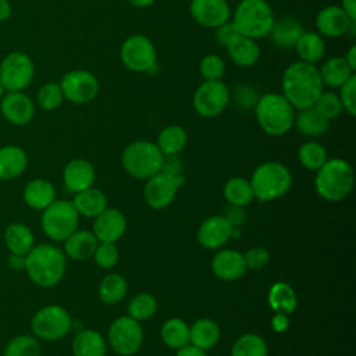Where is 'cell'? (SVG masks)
<instances>
[{"label": "cell", "instance_id": "6da1fadb", "mask_svg": "<svg viewBox=\"0 0 356 356\" xmlns=\"http://www.w3.org/2000/svg\"><path fill=\"white\" fill-rule=\"evenodd\" d=\"M323 86L317 67L303 61L288 65L281 78L282 95L295 110L312 107L323 92Z\"/></svg>", "mask_w": 356, "mask_h": 356}, {"label": "cell", "instance_id": "7a4b0ae2", "mask_svg": "<svg viewBox=\"0 0 356 356\" xmlns=\"http://www.w3.org/2000/svg\"><path fill=\"white\" fill-rule=\"evenodd\" d=\"M65 268V254L54 245H36L26 254L25 271L31 281L40 288L56 286L63 280Z\"/></svg>", "mask_w": 356, "mask_h": 356}, {"label": "cell", "instance_id": "3957f363", "mask_svg": "<svg viewBox=\"0 0 356 356\" xmlns=\"http://www.w3.org/2000/svg\"><path fill=\"white\" fill-rule=\"evenodd\" d=\"M355 182L352 165L343 159H328L317 171L314 188L320 197L328 202L345 199Z\"/></svg>", "mask_w": 356, "mask_h": 356}, {"label": "cell", "instance_id": "277c9868", "mask_svg": "<svg viewBox=\"0 0 356 356\" xmlns=\"http://www.w3.org/2000/svg\"><path fill=\"white\" fill-rule=\"evenodd\" d=\"M254 115L267 135L281 136L293 127L295 108L282 93H266L256 100Z\"/></svg>", "mask_w": 356, "mask_h": 356}, {"label": "cell", "instance_id": "5b68a950", "mask_svg": "<svg viewBox=\"0 0 356 356\" xmlns=\"http://www.w3.org/2000/svg\"><path fill=\"white\" fill-rule=\"evenodd\" d=\"M274 21L275 15L267 0H241L231 22L238 33L257 40L270 33Z\"/></svg>", "mask_w": 356, "mask_h": 356}, {"label": "cell", "instance_id": "8992f818", "mask_svg": "<svg viewBox=\"0 0 356 356\" xmlns=\"http://www.w3.org/2000/svg\"><path fill=\"white\" fill-rule=\"evenodd\" d=\"M249 182L259 202H271L288 193L292 175L282 163L266 161L256 167Z\"/></svg>", "mask_w": 356, "mask_h": 356}, {"label": "cell", "instance_id": "52a82bcc", "mask_svg": "<svg viewBox=\"0 0 356 356\" xmlns=\"http://www.w3.org/2000/svg\"><path fill=\"white\" fill-rule=\"evenodd\" d=\"M121 161L131 177L147 179L161 171L164 154L154 142L135 140L124 149Z\"/></svg>", "mask_w": 356, "mask_h": 356}, {"label": "cell", "instance_id": "ba28073f", "mask_svg": "<svg viewBox=\"0 0 356 356\" xmlns=\"http://www.w3.org/2000/svg\"><path fill=\"white\" fill-rule=\"evenodd\" d=\"M79 214L71 200H54L43 210L42 229L53 241H65L75 229H78Z\"/></svg>", "mask_w": 356, "mask_h": 356}, {"label": "cell", "instance_id": "9c48e42d", "mask_svg": "<svg viewBox=\"0 0 356 356\" xmlns=\"http://www.w3.org/2000/svg\"><path fill=\"white\" fill-rule=\"evenodd\" d=\"M72 325L71 314L60 305H47L39 309L31 321L32 332L43 341H58L64 338Z\"/></svg>", "mask_w": 356, "mask_h": 356}, {"label": "cell", "instance_id": "30bf717a", "mask_svg": "<svg viewBox=\"0 0 356 356\" xmlns=\"http://www.w3.org/2000/svg\"><path fill=\"white\" fill-rule=\"evenodd\" d=\"M120 58L129 71L147 72L156 67L157 53L153 42L147 36L134 33L121 44Z\"/></svg>", "mask_w": 356, "mask_h": 356}, {"label": "cell", "instance_id": "8fae6325", "mask_svg": "<svg viewBox=\"0 0 356 356\" xmlns=\"http://www.w3.org/2000/svg\"><path fill=\"white\" fill-rule=\"evenodd\" d=\"M33 75V61L22 51H11L0 63V82L6 92L26 89L31 85Z\"/></svg>", "mask_w": 356, "mask_h": 356}, {"label": "cell", "instance_id": "7c38bea8", "mask_svg": "<svg viewBox=\"0 0 356 356\" xmlns=\"http://www.w3.org/2000/svg\"><path fill=\"white\" fill-rule=\"evenodd\" d=\"M111 349L120 356L135 355L143 343V330L140 323L129 316L117 317L107 335Z\"/></svg>", "mask_w": 356, "mask_h": 356}, {"label": "cell", "instance_id": "4fadbf2b", "mask_svg": "<svg viewBox=\"0 0 356 356\" xmlns=\"http://www.w3.org/2000/svg\"><path fill=\"white\" fill-rule=\"evenodd\" d=\"M229 89L221 81H204L193 93V108L203 118L220 115L229 103Z\"/></svg>", "mask_w": 356, "mask_h": 356}, {"label": "cell", "instance_id": "5bb4252c", "mask_svg": "<svg viewBox=\"0 0 356 356\" xmlns=\"http://www.w3.org/2000/svg\"><path fill=\"white\" fill-rule=\"evenodd\" d=\"M184 179L179 175L168 174L160 171L153 177L147 178V182L143 188L145 202L150 209L161 210L168 207L177 196L178 189L181 188Z\"/></svg>", "mask_w": 356, "mask_h": 356}, {"label": "cell", "instance_id": "9a60e30c", "mask_svg": "<svg viewBox=\"0 0 356 356\" xmlns=\"http://www.w3.org/2000/svg\"><path fill=\"white\" fill-rule=\"evenodd\" d=\"M60 88L63 90L64 100L74 104H85L97 96L100 85L95 74L90 71L72 70L61 78Z\"/></svg>", "mask_w": 356, "mask_h": 356}, {"label": "cell", "instance_id": "2e32d148", "mask_svg": "<svg viewBox=\"0 0 356 356\" xmlns=\"http://www.w3.org/2000/svg\"><path fill=\"white\" fill-rule=\"evenodd\" d=\"M189 13L199 25L214 29L231 18V8L227 0H191Z\"/></svg>", "mask_w": 356, "mask_h": 356}, {"label": "cell", "instance_id": "e0dca14e", "mask_svg": "<svg viewBox=\"0 0 356 356\" xmlns=\"http://www.w3.org/2000/svg\"><path fill=\"white\" fill-rule=\"evenodd\" d=\"M0 113L13 125H26L35 117V104L24 90L6 92L0 99Z\"/></svg>", "mask_w": 356, "mask_h": 356}, {"label": "cell", "instance_id": "ac0fdd59", "mask_svg": "<svg viewBox=\"0 0 356 356\" xmlns=\"http://www.w3.org/2000/svg\"><path fill=\"white\" fill-rule=\"evenodd\" d=\"M355 21L339 6H327L316 15L317 33L323 38H341L353 29Z\"/></svg>", "mask_w": 356, "mask_h": 356}, {"label": "cell", "instance_id": "d6986e66", "mask_svg": "<svg viewBox=\"0 0 356 356\" xmlns=\"http://www.w3.org/2000/svg\"><path fill=\"white\" fill-rule=\"evenodd\" d=\"M127 220L125 216L117 209L106 207L93 221V235L97 242L115 243L125 234Z\"/></svg>", "mask_w": 356, "mask_h": 356}, {"label": "cell", "instance_id": "ffe728a7", "mask_svg": "<svg viewBox=\"0 0 356 356\" xmlns=\"http://www.w3.org/2000/svg\"><path fill=\"white\" fill-rule=\"evenodd\" d=\"M232 228L224 216L209 217L197 228V242L204 249H220L231 238Z\"/></svg>", "mask_w": 356, "mask_h": 356}, {"label": "cell", "instance_id": "44dd1931", "mask_svg": "<svg viewBox=\"0 0 356 356\" xmlns=\"http://www.w3.org/2000/svg\"><path fill=\"white\" fill-rule=\"evenodd\" d=\"M211 270L222 281H236L242 278L248 270L243 253L232 249L217 252L211 260Z\"/></svg>", "mask_w": 356, "mask_h": 356}, {"label": "cell", "instance_id": "7402d4cb", "mask_svg": "<svg viewBox=\"0 0 356 356\" xmlns=\"http://www.w3.org/2000/svg\"><path fill=\"white\" fill-rule=\"evenodd\" d=\"M95 178V168L92 163L85 159H74L68 161L63 171L64 185L72 193H78L81 191L92 188Z\"/></svg>", "mask_w": 356, "mask_h": 356}, {"label": "cell", "instance_id": "603a6c76", "mask_svg": "<svg viewBox=\"0 0 356 356\" xmlns=\"http://www.w3.org/2000/svg\"><path fill=\"white\" fill-rule=\"evenodd\" d=\"M228 57L231 61L239 67H250L260 57V47L256 39L243 36L241 33L235 35L225 46Z\"/></svg>", "mask_w": 356, "mask_h": 356}, {"label": "cell", "instance_id": "cb8c5ba5", "mask_svg": "<svg viewBox=\"0 0 356 356\" xmlns=\"http://www.w3.org/2000/svg\"><path fill=\"white\" fill-rule=\"evenodd\" d=\"M97 239L93 232L86 229H75L65 241H64V254L72 260L83 261L93 256Z\"/></svg>", "mask_w": 356, "mask_h": 356}, {"label": "cell", "instance_id": "d4e9b609", "mask_svg": "<svg viewBox=\"0 0 356 356\" xmlns=\"http://www.w3.org/2000/svg\"><path fill=\"white\" fill-rule=\"evenodd\" d=\"M302 33L303 26L296 18L282 17L274 21L268 35L277 47L293 49Z\"/></svg>", "mask_w": 356, "mask_h": 356}, {"label": "cell", "instance_id": "484cf974", "mask_svg": "<svg viewBox=\"0 0 356 356\" xmlns=\"http://www.w3.org/2000/svg\"><path fill=\"white\" fill-rule=\"evenodd\" d=\"M22 196L31 209L43 211L56 200V189L50 181L36 178L25 185Z\"/></svg>", "mask_w": 356, "mask_h": 356}, {"label": "cell", "instance_id": "4316f807", "mask_svg": "<svg viewBox=\"0 0 356 356\" xmlns=\"http://www.w3.org/2000/svg\"><path fill=\"white\" fill-rule=\"evenodd\" d=\"M317 70L323 85L331 89H339L352 75H355V71L348 65L343 57H330Z\"/></svg>", "mask_w": 356, "mask_h": 356}, {"label": "cell", "instance_id": "83f0119b", "mask_svg": "<svg viewBox=\"0 0 356 356\" xmlns=\"http://www.w3.org/2000/svg\"><path fill=\"white\" fill-rule=\"evenodd\" d=\"M28 165L24 149L15 145L0 147V179H14L19 177Z\"/></svg>", "mask_w": 356, "mask_h": 356}, {"label": "cell", "instance_id": "f1b7e54d", "mask_svg": "<svg viewBox=\"0 0 356 356\" xmlns=\"http://www.w3.org/2000/svg\"><path fill=\"white\" fill-rule=\"evenodd\" d=\"M220 337V327L211 318H199L189 327V343L202 350L216 346Z\"/></svg>", "mask_w": 356, "mask_h": 356}, {"label": "cell", "instance_id": "f546056e", "mask_svg": "<svg viewBox=\"0 0 356 356\" xmlns=\"http://www.w3.org/2000/svg\"><path fill=\"white\" fill-rule=\"evenodd\" d=\"M76 213L86 218H95L107 207L106 195L96 188H88L75 193L71 200Z\"/></svg>", "mask_w": 356, "mask_h": 356}, {"label": "cell", "instance_id": "4dcf8cb0", "mask_svg": "<svg viewBox=\"0 0 356 356\" xmlns=\"http://www.w3.org/2000/svg\"><path fill=\"white\" fill-rule=\"evenodd\" d=\"M107 345L100 332L96 330H81L72 341L74 356H106Z\"/></svg>", "mask_w": 356, "mask_h": 356}, {"label": "cell", "instance_id": "1f68e13d", "mask_svg": "<svg viewBox=\"0 0 356 356\" xmlns=\"http://www.w3.org/2000/svg\"><path fill=\"white\" fill-rule=\"evenodd\" d=\"M4 243L10 253L26 256L35 246V236L28 225L22 222H11L4 231Z\"/></svg>", "mask_w": 356, "mask_h": 356}, {"label": "cell", "instance_id": "d6a6232c", "mask_svg": "<svg viewBox=\"0 0 356 356\" xmlns=\"http://www.w3.org/2000/svg\"><path fill=\"white\" fill-rule=\"evenodd\" d=\"M293 49L299 56V61L316 64L325 54V42L320 33L303 31Z\"/></svg>", "mask_w": 356, "mask_h": 356}, {"label": "cell", "instance_id": "836d02e7", "mask_svg": "<svg viewBox=\"0 0 356 356\" xmlns=\"http://www.w3.org/2000/svg\"><path fill=\"white\" fill-rule=\"evenodd\" d=\"M267 300L275 313L291 314L298 306V298L293 288L284 281H277L270 286Z\"/></svg>", "mask_w": 356, "mask_h": 356}, {"label": "cell", "instance_id": "e575fe53", "mask_svg": "<svg viewBox=\"0 0 356 356\" xmlns=\"http://www.w3.org/2000/svg\"><path fill=\"white\" fill-rule=\"evenodd\" d=\"M328 122L330 121L323 114H320L313 106L299 110V113L295 114L293 120L295 128L306 136L323 135L328 128Z\"/></svg>", "mask_w": 356, "mask_h": 356}, {"label": "cell", "instance_id": "d590c367", "mask_svg": "<svg viewBox=\"0 0 356 356\" xmlns=\"http://www.w3.org/2000/svg\"><path fill=\"white\" fill-rule=\"evenodd\" d=\"M188 143V132L181 125H168L157 136V147L164 156H178Z\"/></svg>", "mask_w": 356, "mask_h": 356}, {"label": "cell", "instance_id": "8d00e7d4", "mask_svg": "<svg viewBox=\"0 0 356 356\" xmlns=\"http://www.w3.org/2000/svg\"><path fill=\"white\" fill-rule=\"evenodd\" d=\"M163 342L171 349H179L189 343V325L179 317H171L161 325Z\"/></svg>", "mask_w": 356, "mask_h": 356}, {"label": "cell", "instance_id": "74e56055", "mask_svg": "<svg viewBox=\"0 0 356 356\" xmlns=\"http://www.w3.org/2000/svg\"><path fill=\"white\" fill-rule=\"evenodd\" d=\"M128 291L127 280L115 273L103 277L99 285V299L104 305H115L121 302Z\"/></svg>", "mask_w": 356, "mask_h": 356}, {"label": "cell", "instance_id": "f35d334b", "mask_svg": "<svg viewBox=\"0 0 356 356\" xmlns=\"http://www.w3.org/2000/svg\"><path fill=\"white\" fill-rule=\"evenodd\" d=\"M222 193H224L225 200L229 204L239 206V207L248 206L254 199L250 182L245 178H241V177H235V178L228 179L224 185Z\"/></svg>", "mask_w": 356, "mask_h": 356}, {"label": "cell", "instance_id": "ab89813d", "mask_svg": "<svg viewBox=\"0 0 356 356\" xmlns=\"http://www.w3.org/2000/svg\"><path fill=\"white\" fill-rule=\"evenodd\" d=\"M231 356H268V348L260 335L243 334L234 342Z\"/></svg>", "mask_w": 356, "mask_h": 356}, {"label": "cell", "instance_id": "60d3db41", "mask_svg": "<svg viewBox=\"0 0 356 356\" xmlns=\"http://www.w3.org/2000/svg\"><path fill=\"white\" fill-rule=\"evenodd\" d=\"M298 159L299 163L310 171H317L327 160V150L325 147L314 140L305 142L299 149H298Z\"/></svg>", "mask_w": 356, "mask_h": 356}, {"label": "cell", "instance_id": "b9f144b4", "mask_svg": "<svg viewBox=\"0 0 356 356\" xmlns=\"http://www.w3.org/2000/svg\"><path fill=\"white\" fill-rule=\"evenodd\" d=\"M157 312V300L149 292L136 293L128 305V316L136 321L150 320Z\"/></svg>", "mask_w": 356, "mask_h": 356}, {"label": "cell", "instance_id": "7bdbcfd3", "mask_svg": "<svg viewBox=\"0 0 356 356\" xmlns=\"http://www.w3.org/2000/svg\"><path fill=\"white\" fill-rule=\"evenodd\" d=\"M3 356H40L39 341L32 335H17L7 342Z\"/></svg>", "mask_w": 356, "mask_h": 356}, {"label": "cell", "instance_id": "ee69618b", "mask_svg": "<svg viewBox=\"0 0 356 356\" xmlns=\"http://www.w3.org/2000/svg\"><path fill=\"white\" fill-rule=\"evenodd\" d=\"M36 100H38L39 107L46 111L58 108L61 106V103L64 102V95L60 88V83L47 82V83L42 85L40 89L38 90Z\"/></svg>", "mask_w": 356, "mask_h": 356}, {"label": "cell", "instance_id": "f6af8a7d", "mask_svg": "<svg viewBox=\"0 0 356 356\" xmlns=\"http://www.w3.org/2000/svg\"><path fill=\"white\" fill-rule=\"evenodd\" d=\"M313 107L320 114H323L328 121L338 118L339 114L343 111V107H342L338 93H335L332 90H323L320 93V96L317 97L316 103L313 104Z\"/></svg>", "mask_w": 356, "mask_h": 356}, {"label": "cell", "instance_id": "bcb514c9", "mask_svg": "<svg viewBox=\"0 0 356 356\" xmlns=\"http://www.w3.org/2000/svg\"><path fill=\"white\" fill-rule=\"evenodd\" d=\"M199 72L204 81H218L225 74V61L218 54H206L199 63Z\"/></svg>", "mask_w": 356, "mask_h": 356}, {"label": "cell", "instance_id": "7dc6e473", "mask_svg": "<svg viewBox=\"0 0 356 356\" xmlns=\"http://www.w3.org/2000/svg\"><path fill=\"white\" fill-rule=\"evenodd\" d=\"M92 257L95 259V263L100 268H111L117 264L120 254L115 243L99 242Z\"/></svg>", "mask_w": 356, "mask_h": 356}, {"label": "cell", "instance_id": "c3c4849f", "mask_svg": "<svg viewBox=\"0 0 356 356\" xmlns=\"http://www.w3.org/2000/svg\"><path fill=\"white\" fill-rule=\"evenodd\" d=\"M339 100L342 103L343 110L349 115L356 114V76L352 75L341 88H339Z\"/></svg>", "mask_w": 356, "mask_h": 356}, {"label": "cell", "instance_id": "681fc988", "mask_svg": "<svg viewBox=\"0 0 356 356\" xmlns=\"http://www.w3.org/2000/svg\"><path fill=\"white\" fill-rule=\"evenodd\" d=\"M243 259H245V263H246L248 268L260 270L264 266H267V263L270 261V253L266 248L254 246V248L248 249L243 253Z\"/></svg>", "mask_w": 356, "mask_h": 356}, {"label": "cell", "instance_id": "f907efd6", "mask_svg": "<svg viewBox=\"0 0 356 356\" xmlns=\"http://www.w3.org/2000/svg\"><path fill=\"white\" fill-rule=\"evenodd\" d=\"M238 35V31L235 29L234 24L231 21L220 25L218 28H216V40L220 46L225 47L228 44V42L235 36Z\"/></svg>", "mask_w": 356, "mask_h": 356}, {"label": "cell", "instance_id": "816d5d0a", "mask_svg": "<svg viewBox=\"0 0 356 356\" xmlns=\"http://www.w3.org/2000/svg\"><path fill=\"white\" fill-rule=\"evenodd\" d=\"M228 221H229V224L232 225V227H238V225H241L242 222H243V220H245V214H243V211H242V207H239V206H229V209H228V211H227V214L224 216Z\"/></svg>", "mask_w": 356, "mask_h": 356}, {"label": "cell", "instance_id": "f5cc1de1", "mask_svg": "<svg viewBox=\"0 0 356 356\" xmlns=\"http://www.w3.org/2000/svg\"><path fill=\"white\" fill-rule=\"evenodd\" d=\"M271 327L275 332H284L289 327V318L284 313H277L271 320Z\"/></svg>", "mask_w": 356, "mask_h": 356}, {"label": "cell", "instance_id": "db71d44e", "mask_svg": "<svg viewBox=\"0 0 356 356\" xmlns=\"http://www.w3.org/2000/svg\"><path fill=\"white\" fill-rule=\"evenodd\" d=\"M25 264H26V256L10 253V257H8L10 268H13L15 271H22V270H25Z\"/></svg>", "mask_w": 356, "mask_h": 356}, {"label": "cell", "instance_id": "11a10c76", "mask_svg": "<svg viewBox=\"0 0 356 356\" xmlns=\"http://www.w3.org/2000/svg\"><path fill=\"white\" fill-rule=\"evenodd\" d=\"M175 356H207L204 350L188 343L179 349H177V355Z\"/></svg>", "mask_w": 356, "mask_h": 356}, {"label": "cell", "instance_id": "9f6ffc18", "mask_svg": "<svg viewBox=\"0 0 356 356\" xmlns=\"http://www.w3.org/2000/svg\"><path fill=\"white\" fill-rule=\"evenodd\" d=\"M339 7L348 14L352 21L356 19V0H341Z\"/></svg>", "mask_w": 356, "mask_h": 356}, {"label": "cell", "instance_id": "6f0895ef", "mask_svg": "<svg viewBox=\"0 0 356 356\" xmlns=\"http://www.w3.org/2000/svg\"><path fill=\"white\" fill-rule=\"evenodd\" d=\"M11 15V4L8 0H0V22L7 21Z\"/></svg>", "mask_w": 356, "mask_h": 356}, {"label": "cell", "instance_id": "680465c9", "mask_svg": "<svg viewBox=\"0 0 356 356\" xmlns=\"http://www.w3.org/2000/svg\"><path fill=\"white\" fill-rule=\"evenodd\" d=\"M343 58L348 63V65L355 71L356 70V46H350V49L346 51Z\"/></svg>", "mask_w": 356, "mask_h": 356}, {"label": "cell", "instance_id": "91938a15", "mask_svg": "<svg viewBox=\"0 0 356 356\" xmlns=\"http://www.w3.org/2000/svg\"><path fill=\"white\" fill-rule=\"evenodd\" d=\"M131 6L138 7V8H146L150 7L156 0H127Z\"/></svg>", "mask_w": 356, "mask_h": 356}, {"label": "cell", "instance_id": "94428289", "mask_svg": "<svg viewBox=\"0 0 356 356\" xmlns=\"http://www.w3.org/2000/svg\"><path fill=\"white\" fill-rule=\"evenodd\" d=\"M6 93V89H4V86H3V83L0 82V99L3 97V95Z\"/></svg>", "mask_w": 356, "mask_h": 356}]
</instances>
